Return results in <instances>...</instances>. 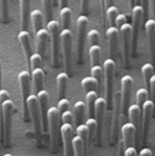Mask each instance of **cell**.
<instances>
[{"label": "cell", "mask_w": 155, "mask_h": 156, "mask_svg": "<svg viewBox=\"0 0 155 156\" xmlns=\"http://www.w3.org/2000/svg\"><path fill=\"white\" fill-rule=\"evenodd\" d=\"M0 109L2 112V118H3L4 144L6 147H9L11 144V135H12V119H13V113L15 109L13 101L10 98L5 100L0 105Z\"/></svg>", "instance_id": "6da1fadb"}, {"label": "cell", "mask_w": 155, "mask_h": 156, "mask_svg": "<svg viewBox=\"0 0 155 156\" xmlns=\"http://www.w3.org/2000/svg\"><path fill=\"white\" fill-rule=\"evenodd\" d=\"M46 29L49 32L51 40L52 50V65L54 67H57L59 65L60 55V42H61V25L55 19L46 24Z\"/></svg>", "instance_id": "7a4b0ae2"}, {"label": "cell", "mask_w": 155, "mask_h": 156, "mask_svg": "<svg viewBox=\"0 0 155 156\" xmlns=\"http://www.w3.org/2000/svg\"><path fill=\"white\" fill-rule=\"evenodd\" d=\"M104 75V83H105V94L107 106L110 107L112 105V102L114 99V82L115 76V68L116 65L114 59L108 58L105 59L103 64Z\"/></svg>", "instance_id": "3957f363"}, {"label": "cell", "mask_w": 155, "mask_h": 156, "mask_svg": "<svg viewBox=\"0 0 155 156\" xmlns=\"http://www.w3.org/2000/svg\"><path fill=\"white\" fill-rule=\"evenodd\" d=\"M18 81L20 85V92H21V97H22V103H23V115L24 120L26 122L29 121V112L27 108V99L31 95V75L28 71L23 70L18 75Z\"/></svg>", "instance_id": "277c9868"}, {"label": "cell", "mask_w": 155, "mask_h": 156, "mask_svg": "<svg viewBox=\"0 0 155 156\" xmlns=\"http://www.w3.org/2000/svg\"><path fill=\"white\" fill-rule=\"evenodd\" d=\"M61 44L64 56V65L67 75L72 72V49H73V34L70 29L61 31Z\"/></svg>", "instance_id": "5b68a950"}, {"label": "cell", "mask_w": 155, "mask_h": 156, "mask_svg": "<svg viewBox=\"0 0 155 156\" xmlns=\"http://www.w3.org/2000/svg\"><path fill=\"white\" fill-rule=\"evenodd\" d=\"M48 118V131L50 133V139H51V145L53 151H55L57 144H58V137H59V122L61 115L57 109V107L52 106L48 110L47 114Z\"/></svg>", "instance_id": "8992f818"}, {"label": "cell", "mask_w": 155, "mask_h": 156, "mask_svg": "<svg viewBox=\"0 0 155 156\" xmlns=\"http://www.w3.org/2000/svg\"><path fill=\"white\" fill-rule=\"evenodd\" d=\"M144 16V10L141 5H136L132 9V54L136 55L139 32L142 27L143 19Z\"/></svg>", "instance_id": "52a82bcc"}, {"label": "cell", "mask_w": 155, "mask_h": 156, "mask_svg": "<svg viewBox=\"0 0 155 156\" xmlns=\"http://www.w3.org/2000/svg\"><path fill=\"white\" fill-rule=\"evenodd\" d=\"M89 19L86 16L82 15L76 20L77 26V62L81 64L83 60V53H84V44L85 38L87 36V26Z\"/></svg>", "instance_id": "ba28073f"}, {"label": "cell", "mask_w": 155, "mask_h": 156, "mask_svg": "<svg viewBox=\"0 0 155 156\" xmlns=\"http://www.w3.org/2000/svg\"><path fill=\"white\" fill-rule=\"evenodd\" d=\"M120 37L122 40V55L123 60L126 66H129L130 55L132 53V24L126 23L120 29Z\"/></svg>", "instance_id": "9c48e42d"}, {"label": "cell", "mask_w": 155, "mask_h": 156, "mask_svg": "<svg viewBox=\"0 0 155 156\" xmlns=\"http://www.w3.org/2000/svg\"><path fill=\"white\" fill-rule=\"evenodd\" d=\"M154 107L155 104L151 99L147 100L142 106V137L144 144L147 143L149 137V131Z\"/></svg>", "instance_id": "30bf717a"}, {"label": "cell", "mask_w": 155, "mask_h": 156, "mask_svg": "<svg viewBox=\"0 0 155 156\" xmlns=\"http://www.w3.org/2000/svg\"><path fill=\"white\" fill-rule=\"evenodd\" d=\"M133 85V78L129 75L123 76L121 79V109L122 114L128 111L130 106L131 94Z\"/></svg>", "instance_id": "8fae6325"}, {"label": "cell", "mask_w": 155, "mask_h": 156, "mask_svg": "<svg viewBox=\"0 0 155 156\" xmlns=\"http://www.w3.org/2000/svg\"><path fill=\"white\" fill-rule=\"evenodd\" d=\"M26 104H27L30 118L33 121L35 131L37 134H39L42 131V118H41V112H40L37 96L36 94H31L28 97Z\"/></svg>", "instance_id": "7c38bea8"}, {"label": "cell", "mask_w": 155, "mask_h": 156, "mask_svg": "<svg viewBox=\"0 0 155 156\" xmlns=\"http://www.w3.org/2000/svg\"><path fill=\"white\" fill-rule=\"evenodd\" d=\"M60 133L64 144V156H74L73 152V138L74 127L69 123H63L60 127Z\"/></svg>", "instance_id": "4fadbf2b"}, {"label": "cell", "mask_w": 155, "mask_h": 156, "mask_svg": "<svg viewBox=\"0 0 155 156\" xmlns=\"http://www.w3.org/2000/svg\"><path fill=\"white\" fill-rule=\"evenodd\" d=\"M37 96L39 101V107L41 112V118H42V130L43 132L48 131V102H49V94L46 90H42L37 94Z\"/></svg>", "instance_id": "5bb4252c"}, {"label": "cell", "mask_w": 155, "mask_h": 156, "mask_svg": "<svg viewBox=\"0 0 155 156\" xmlns=\"http://www.w3.org/2000/svg\"><path fill=\"white\" fill-rule=\"evenodd\" d=\"M122 133V143L124 149L133 146L135 134L137 133L136 127L132 122H124L121 127Z\"/></svg>", "instance_id": "9a60e30c"}, {"label": "cell", "mask_w": 155, "mask_h": 156, "mask_svg": "<svg viewBox=\"0 0 155 156\" xmlns=\"http://www.w3.org/2000/svg\"><path fill=\"white\" fill-rule=\"evenodd\" d=\"M106 107H108L106 99L104 97H98L94 103V116L98 123V133H97L98 141H100L101 139V132H102V127H103L102 125L104 122Z\"/></svg>", "instance_id": "2e32d148"}, {"label": "cell", "mask_w": 155, "mask_h": 156, "mask_svg": "<svg viewBox=\"0 0 155 156\" xmlns=\"http://www.w3.org/2000/svg\"><path fill=\"white\" fill-rule=\"evenodd\" d=\"M121 94L116 93L114 95V105H113V113H112V128H111V139L113 142H115L117 137V130H118V123L120 120V108H121Z\"/></svg>", "instance_id": "e0dca14e"}, {"label": "cell", "mask_w": 155, "mask_h": 156, "mask_svg": "<svg viewBox=\"0 0 155 156\" xmlns=\"http://www.w3.org/2000/svg\"><path fill=\"white\" fill-rule=\"evenodd\" d=\"M18 40L19 43L22 46L23 52L25 54L26 56V65L28 67V72L29 70H31L30 68V59L32 55L34 54L32 51V44H31V37H30V34L28 31H23L21 30L18 34Z\"/></svg>", "instance_id": "ac0fdd59"}, {"label": "cell", "mask_w": 155, "mask_h": 156, "mask_svg": "<svg viewBox=\"0 0 155 156\" xmlns=\"http://www.w3.org/2000/svg\"><path fill=\"white\" fill-rule=\"evenodd\" d=\"M106 37L109 44V51L112 59H114L117 56L119 50V38H120V30L115 26L110 27L106 31Z\"/></svg>", "instance_id": "d6986e66"}, {"label": "cell", "mask_w": 155, "mask_h": 156, "mask_svg": "<svg viewBox=\"0 0 155 156\" xmlns=\"http://www.w3.org/2000/svg\"><path fill=\"white\" fill-rule=\"evenodd\" d=\"M20 7V27L23 31H28L29 23L31 20L30 12V1L21 0L19 1Z\"/></svg>", "instance_id": "ffe728a7"}, {"label": "cell", "mask_w": 155, "mask_h": 156, "mask_svg": "<svg viewBox=\"0 0 155 156\" xmlns=\"http://www.w3.org/2000/svg\"><path fill=\"white\" fill-rule=\"evenodd\" d=\"M145 32L152 60L155 62V20L150 18L145 22Z\"/></svg>", "instance_id": "44dd1931"}, {"label": "cell", "mask_w": 155, "mask_h": 156, "mask_svg": "<svg viewBox=\"0 0 155 156\" xmlns=\"http://www.w3.org/2000/svg\"><path fill=\"white\" fill-rule=\"evenodd\" d=\"M36 37H37V53L44 59L46 55L48 40L50 38L49 32L47 29L42 28L36 34Z\"/></svg>", "instance_id": "7402d4cb"}, {"label": "cell", "mask_w": 155, "mask_h": 156, "mask_svg": "<svg viewBox=\"0 0 155 156\" xmlns=\"http://www.w3.org/2000/svg\"><path fill=\"white\" fill-rule=\"evenodd\" d=\"M128 115L130 119V122H132L137 129V131L142 128V108L137 104L130 105L128 108Z\"/></svg>", "instance_id": "603a6c76"}, {"label": "cell", "mask_w": 155, "mask_h": 156, "mask_svg": "<svg viewBox=\"0 0 155 156\" xmlns=\"http://www.w3.org/2000/svg\"><path fill=\"white\" fill-rule=\"evenodd\" d=\"M56 83H57V93L60 99L65 98L68 85V75L66 72H61L56 76Z\"/></svg>", "instance_id": "cb8c5ba5"}, {"label": "cell", "mask_w": 155, "mask_h": 156, "mask_svg": "<svg viewBox=\"0 0 155 156\" xmlns=\"http://www.w3.org/2000/svg\"><path fill=\"white\" fill-rule=\"evenodd\" d=\"M31 78L34 83L35 91L37 94L40 91L44 90V72L42 68H36L31 71Z\"/></svg>", "instance_id": "d4e9b609"}, {"label": "cell", "mask_w": 155, "mask_h": 156, "mask_svg": "<svg viewBox=\"0 0 155 156\" xmlns=\"http://www.w3.org/2000/svg\"><path fill=\"white\" fill-rule=\"evenodd\" d=\"M60 19H61L62 30L70 29L71 20H72V10L68 6L61 8V10H60Z\"/></svg>", "instance_id": "484cf974"}, {"label": "cell", "mask_w": 155, "mask_h": 156, "mask_svg": "<svg viewBox=\"0 0 155 156\" xmlns=\"http://www.w3.org/2000/svg\"><path fill=\"white\" fill-rule=\"evenodd\" d=\"M98 93L96 91H90L85 94V100H86V107L88 110L89 117H93L94 115V103L98 98Z\"/></svg>", "instance_id": "4316f807"}, {"label": "cell", "mask_w": 155, "mask_h": 156, "mask_svg": "<svg viewBox=\"0 0 155 156\" xmlns=\"http://www.w3.org/2000/svg\"><path fill=\"white\" fill-rule=\"evenodd\" d=\"M31 22L35 35L43 27V13L39 9H35L31 12Z\"/></svg>", "instance_id": "83f0119b"}, {"label": "cell", "mask_w": 155, "mask_h": 156, "mask_svg": "<svg viewBox=\"0 0 155 156\" xmlns=\"http://www.w3.org/2000/svg\"><path fill=\"white\" fill-rule=\"evenodd\" d=\"M74 110H75V122L76 123L79 125L82 124L83 118H84V113L86 110V105L83 101H77L75 105H74Z\"/></svg>", "instance_id": "f1b7e54d"}, {"label": "cell", "mask_w": 155, "mask_h": 156, "mask_svg": "<svg viewBox=\"0 0 155 156\" xmlns=\"http://www.w3.org/2000/svg\"><path fill=\"white\" fill-rule=\"evenodd\" d=\"M81 86L85 94L90 91H95V89H98L100 87L97 80L92 76H85L81 80Z\"/></svg>", "instance_id": "f546056e"}, {"label": "cell", "mask_w": 155, "mask_h": 156, "mask_svg": "<svg viewBox=\"0 0 155 156\" xmlns=\"http://www.w3.org/2000/svg\"><path fill=\"white\" fill-rule=\"evenodd\" d=\"M73 152H74V156H84L85 153V144L81 137L78 135L74 136L73 138Z\"/></svg>", "instance_id": "4dcf8cb0"}, {"label": "cell", "mask_w": 155, "mask_h": 156, "mask_svg": "<svg viewBox=\"0 0 155 156\" xmlns=\"http://www.w3.org/2000/svg\"><path fill=\"white\" fill-rule=\"evenodd\" d=\"M85 125L89 130V142L91 143L98 133V123L94 117H89L85 121Z\"/></svg>", "instance_id": "1f68e13d"}, {"label": "cell", "mask_w": 155, "mask_h": 156, "mask_svg": "<svg viewBox=\"0 0 155 156\" xmlns=\"http://www.w3.org/2000/svg\"><path fill=\"white\" fill-rule=\"evenodd\" d=\"M101 47L99 45H90L89 47V56L92 66H98L101 58Z\"/></svg>", "instance_id": "d6a6232c"}, {"label": "cell", "mask_w": 155, "mask_h": 156, "mask_svg": "<svg viewBox=\"0 0 155 156\" xmlns=\"http://www.w3.org/2000/svg\"><path fill=\"white\" fill-rule=\"evenodd\" d=\"M141 72H142V75H143V79H144L145 85L147 87H149L150 80H151V78L153 77V76L154 75V66L151 63H146L142 66Z\"/></svg>", "instance_id": "836d02e7"}, {"label": "cell", "mask_w": 155, "mask_h": 156, "mask_svg": "<svg viewBox=\"0 0 155 156\" xmlns=\"http://www.w3.org/2000/svg\"><path fill=\"white\" fill-rule=\"evenodd\" d=\"M42 6L44 9V15L45 17L46 24L53 20L54 16V8H53V3L48 0H43L42 1Z\"/></svg>", "instance_id": "e575fe53"}, {"label": "cell", "mask_w": 155, "mask_h": 156, "mask_svg": "<svg viewBox=\"0 0 155 156\" xmlns=\"http://www.w3.org/2000/svg\"><path fill=\"white\" fill-rule=\"evenodd\" d=\"M76 135L83 139V141L85 144V147H87V145L89 144V130H88V127L85 125V123H82V124L77 125L76 129Z\"/></svg>", "instance_id": "d590c367"}, {"label": "cell", "mask_w": 155, "mask_h": 156, "mask_svg": "<svg viewBox=\"0 0 155 156\" xmlns=\"http://www.w3.org/2000/svg\"><path fill=\"white\" fill-rule=\"evenodd\" d=\"M149 100V92L146 88H140L136 92V101L137 105L142 108L143 105Z\"/></svg>", "instance_id": "8d00e7d4"}, {"label": "cell", "mask_w": 155, "mask_h": 156, "mask_svg": "<svg viewBox=\"0 0 155 156\" xmlns=\"http://www.w3.org/2000/svg\"><path fill=\"white\" fill-rule=\"evenodd\" d=\"M86 37L89 41V44L91 45H99V42H100V33L97 29H91L90 31L87 32V36Z\"/></svg>", "instance_id": "74e56055"}, {"label": "cell", "mask_w": 155, "mask_h": 156, "mask_svg": "<svg viewBox=\"0 0 155 156\" xmlns=\"http://www.w3.org/2000/svg\"><path fill=\"white\" fill-rule=\"evenodd\" d=\"M120 13H119L118 8H117L115 5H114L106 9V16H107L108 22L111 25V27H114V22H115V19H116L117 16Z\"/></svg>", "instance_id": "f35d334b"}, {"label": "cell", "mask_w": 155, "mask_h": 156, "mask_svg": "<svg viewBox=\"0 0 155 156\" xmlns=\"http://www.w3.org/2000/svg\"><path fill=\"white\" fill-rule=\"evenodd\" d=\"M90 72H91V76L93 77L94 79H96L98 83H99V85H100L101 82H102L103 76H104V68H103V66H100L99 65L92 66Z\"/></svg>", "instance_id": "ab89813d"}, {"label": "cell", "mask_w": 155, "mask_h": 156, "mask_svg": "<svg viewBox=\"0 0 155 156\" xmlns=\"http://www.w3.org/2000/svg\"><path fill=\"white\" fill-rule=\"evenodd\" d=\"M0 13L3 22L7 23L9 21V8L7 1H0Z\"/></svg>", "instance_id": "60d3db41"}, {"label": "cell", "mask_w": 155, "mask_h": 156, "mask_svg": "<svg viewBox=\"0 0 155 156\" xmlns=\"http://www.w3.org/2000/svg\"><path fill=\"white\" fill-rule=\"evenodd\" d=\"M43 64V57L39 55L38 53H35L32 55L30 59V68L31 71L36 68H41Z\"/></svg>", "instance_id": "b9f144b4"}, {"label": "cell", "mask_w": 155, "mask_h": 156, "mask_svg": "<svg viewBox=\"0 0 155 156\" xmlns=\"http://www.w3.org/2000/svg\"><path fill=\"white\" fill-rule=\"evenodd\" d=\"M69 108H70V102H69L68 99H66V98H62V99L59 100L58 105H57V109H58L60 115L63 114V113L65 112V111H68Z\"/></svg>", "instance_id": "7bdbcfd3"}, {"label": "cell", "mask_w": 155, "mask_h": 156, "mask_svg": "<svg viewBox=\"0 0 155 156\" xmlns=\"http://www.w3.org/2000/svg\"><path fill=\"white\" fill-rule=\"evenodd\" d=\"M61 120L63 121V123H69V124L73 125L74 121H75L74 114L70 110L65 111L63 114H61Z\"/></svg>", "instance_id": "ee69618b"}, {"label": "cell", "mask_w": 155, "mask_h": 156, "mask_svg": "<svg viewBox=\"0 0 155 156\" xmlns=\"http://www.w3.org/2000/svg\"><path fill=\"white\" fill-rule=\"evenodd\" d=\"M127 23V17L124 14H119L117 16L116 19H115V22H114V25L118 29H120L123 25H125Z\"/></svg>", "instance_id": "f6af8a7d"}, {"label": "cell", "mask_w": 155, "mask_h": 156, "mask_svg": "<svg viewBox=\"0 0 155 156\" xmlns=\"http://www.w3.org/2000/svg\"><path fill=\"white\" fill-rule=\"evenodd\" d=\"M149 88L151 90V96H152V101L155 104V75L153 76V77L150 80V84Z\"/></svg>", "instance_id": "bcb514c9"}, {"label": "cell", "mask_w": 155, "mask_h": 156, "mask_svg": "<svg viewBox=\"0 0 155 156\" xmlns=\"http://www.w3.org/2000/svg\"><path fill=\"white\" fill-rule=\"evenodd\" d=\"M124 156H138L137 151H136V149L134 148V146L126 148V149L124 150Z\"/></svg>", "instance_id": "7dc6e473"}, {"label": "cell", "mask_w": 155, "mask_h": 156, "mask_svg": "<svg viewBox=\"0 0 155 156\" xmlns=\"http://www.w3.org/2000/svg\"><path fill=\"white\" fill-rule=\"evenodd\" d=\"M6 99H9V94L6 90L1 89L0 90V105Z\"/></svg>", "instance_id": "c3c4849f"}, {"label": "cell", "mask_w": 155, "mask_h": 156, "mask_svg": "<svg viewBox=\"0 0 155 156\" xmlns=\"http://www.w3.org/2000/svg\"><path fill=\"white\" fill-rule=\"evenodd\" d=\"M138 156H153V152L149 148H143L140 151Z\"/></svg>", "instance_id": "681fc988"}, {"label": "cell", "mask_w": 155, "mask_h": 156, "mask_svg": "<svg viewBox=\"0 0 155 156\" xmlns=\"http://www.w3.org/2000/svg\"><path fill=\"white\" fill-rule=\"evenodd\" d=\"M88 6H89V2L88 1H82L81 2V7H82L83 12H86L88 10Z\"/></svg>", "instance_id": "f907efd6"}, {"label": "cell", "mask_w": 155, "mask_h": 156, "mask_svg": "<svg viewBox=\"0 0 155 156\" xmlns=\"http://www.w3.org/2000/svg\"><path fill=\"white\" fill-rule=\"evenodd\" d=\"M149 7L155 17V1H149ZM155 20V18H154Z\"/></svg>", "instance_id": "816d5d0a"}, {"label": "cell", "mask_w": 155, "mask_h": 156, "mask_svg": "<svg viewBox=\"0 0 155 156\" xmlns=\"http://www.w3.org/2000/svg\"><path fill=\"white\" fill-rule=\"evenodd\" d=\"M1 83H2V62L0 59V90H1Z\"/></svg>", "instance_id": "f5cc1de1"}, {"label": "cell", "mask_w": 155, "mask_h": 156, "mask_svg": "<svg viewBox=\"0 0 155 156\" xmlns=\"http://www.w3.org/2000/svg\"><path fill=\"white\" fill-rule=\"evenodd\" d=\"M104 4L107 6V8L113 5V2H111V1H104Z\"/></svg>", "instance_id": "db71d44e"}, {"label": "cell", "mask_w": 155, "mask_h": 156, "mask_svg": "<svg viewBox=\"0 0 155 156\" xmlns=\"http://www.w3.org/2000/svg\"><path fill=\"white\" fill-rule=\"evenodd\" d=\"M3 156H12V154H4Z\"/></svg>", "instance_id": "11a10c76"}]
</instances>
